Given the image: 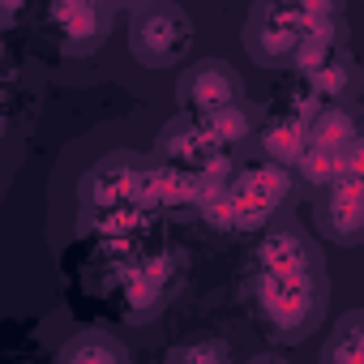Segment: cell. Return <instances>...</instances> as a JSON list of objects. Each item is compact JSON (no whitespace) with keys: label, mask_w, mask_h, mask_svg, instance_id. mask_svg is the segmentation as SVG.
Segmentation results:
<instances>
[{"label":"cell","mask_w":364,"mask_h":364,"mask_svg":"<svg viewBox=\"0 0 364 364\" xmlns=\"http://www.w3.org/2000/svg\"><path fill=\"white\" fill-rule=\"evenodd\" d=\"M52 22H56L60 48L73 52V56L90 52L107 35V9L90 5V0H56V5H52Z\"/></svg>","instance_id":"obj_9"},{"label":"cell","mask_w":364,"mask_h":364,"mask_svg":"<svg viewBox=\"0 0 364 364\" xmlns=\"http://www.w3.org/2000/svg\"><path fill=\"white\" fill-rule=\"evenodd\" d=\"M304 77H309V90H313L317 99H326V103H334V99L351 95V86H355V73H351V65H347L343 56H334V60L317 65V69H313V73H304Z\"/></svg>","instance_id":"obj_17"},{"label":"cell","mask_w":364,"mask_h":364,"mask_svg":"<svg viewBox=\"0 0 364 364\" xmlns=\"http://www.w3.org/2000/svg\"><path fill=\"white\" fill-rule=\"evenodd\" d=\"M141 206L133 202H116V206H103V210H86V223H95V232L103 236H129L133 228H141Z\"/></svg>","instance_id":"obj_20"},{"label":"cell","mask_w":364,"mask_h":364,"mask_svg":"<svg viewBox=\"0 0 364 364\" xmlns=\"http://www.w3.org/2000/svg\"><path fill=\"white\" fill-rule=\"evenodd\" d=\"M90 5H99V9H107V14H112V9L120 5V0H90Z\"/></svg>","instance_id":"obj_24"},{"label":"cell","mask_w":364,"mask_h":364,"mask_svg":"<svg viewBox=\"0 0 364 364\" xmlns=\"http://www.w3.org/2000/svg\"><path fill=\"white\" fill-rule=\"evenodd\" d=\"M193 43V22L185 9L167 5V0H159V5H146L133 22V56L146 65V69H167L176 65L180 56L189 52Z\"/></svg>","instance_id":"obj_3"},{"label":"cell","mask_w":364,"mask_h":364,"mask_svg":"<svg viewBox=\"0 0 364 364\" xmlns=\"http://www.w3.org/2000/svg\"><path fill=\"white\" fill-rule=\"evenodd\" d=\"M141 167V154H107L82 176V210H103L116 202H129L133 193V176Z\"/></svg>","instance_id":"obj_8"},{"label":"cell","mask_w":364,"mask_h":364,"mask_svg":"<svg viewBox=\"0 0 364 364\" xmlns=\"http://www.w3.org/2000/svg\"><path fill=\"white\" fill-rule=\"evenodd\" d=\"M257 270L266 274H283V279H321V262L313 253V245L300 236V232H287V228H274L257 240V253H253Z\"/></svg>","instance_id":"obj_7"},{"label":"cell","mask_w":364,"mask_h":364,"mask_svg":"<svg viewBox=\"0 0 364 364\" xmlns=\"http://www.w3.org/2000/svg\"><path fill=\"white\" fill-rule=\"evenodd\" d=\"M304 146H309V124H304L300 116L287 112V116H274V120L262 124V150H266V159L291 167Z\"/></svg>","instance_id":"obj_12"},{"label":"cell","mask_w":364,"mask_h":364,"mask_svg":"<svg viewBox=\"0 0 364 364\" xmlns=\"http://www.w3.org/2000/svg\"><path fill=\"white\" fill-rule=\"evenodd\" d=\"M159 206H167V210H176V206H198L193 171L171 167V163H159Z\"/></svg>","instance_id":"obj_19"},{"label":"cell","mask_w":364,"mask_h":364,"mask_svg":"<svg viewBox=\"0 0 364 364\" xmlns=\"http://www.w3.org/2000/svg\"><path fill=\"white\" fill-rule=\"evenodd\" d=\"M291 193V167L266 159L240 176L228 180V198L236 206V232H262L270 223V215L283 206V198Z\"/></svg>","instance_id":"obj_2"},{"label":"cell","mask_w":364,"mask_h":364,"mask_svg":"<svg viewBox=\"0 0 364 364\" xmlns=\"http://www.w3.org/2000/svg\"><path fill=\"white\" fill-rule=\"evenodd\" d=\"M321 232L338 245H360L364 240V180L360 176H334L321 206H317Z\"/></svg>","instance_id":"obj_6"},{"label":"cell","mask_w":364,"mask_h":364,"mask_svg":"<svg viewBox=\"0 0 364 364\" xmlns=\"http://www.w3.org/2000/svg\"><path fill=\"white\" fill-rule=\"evenodd\" d=\"M321 291H326V279H283L266 270H253V283H249L253 309L279 343H300L317 326Z\"/></svg>","instance_id":"obj_1"},{"label":"cell","mask_w":364,"mask_h":364,"mask_svg":"<svg viewBox=\"0 0 364 364\" xmlns=\"http://www.w3.org/2000/svg\"><path fill=\"white\" fill-rule=\"evenodd\" d=\"M232 355V347L223 338H202V343H180L167 351L171 364H223Z\"/></svg>","instance_id":"obj_21"},{"label":"cell","mask_w":364,"mask_h":364,"mask_svg":"<svg viewBox=\"0 0 364 364\" xmlns=\"http://www.w3.org/2000/svg\"><path fill=\"white\" fill-rule=\"evenodd\" d=\"M22 5H26V0H0V14H5V18H14Z\"/></svg>","instance_id":"obj_23"},{"label":"cell","mask_w":364,"mask_h":364,"mask_svg":"<svg viewBox=\"0 0 364 364\" xmlns=\"http://www.w3.org/2000/svg\"><path fill=\"white\" fill-rule=\"evenodd\" d=\"M210 154H219V146L206 137V129L198 124V116L180 112L163 137H159V163H171V167H185V171H198Z\"/></svg>","instance_id":"obj_10"},{"label":"cell","mask_w":364,"mask_h":364,"mask_svg":"<svg viewBox=\"0 0 364 364\" xmlns=\"http://www.w3.org/2000/svg\"><path fill=\"white\" fill-rule=\"evenodd\" d=\"M326 364H364V313L351 309L338 317V326L330 330L326 347H321Z\"/></svg>","instance_id":"obj_14"},{"label":"cell","mask_w":364,"mask_h":364,"mask_svg":"<svg viewBox=\"0 0 364 364\" xmlns=\"http://www.w3.org/2000/svg\"><path fill=\"white\" fill-rule=\"evenodd\" d=\"M129 5H146V0H129Z\"/></svg>","instance_id":"obj_25"},{"label":"cell","mask_w":364,"mask_h":364,"mask_svg":"<svg viewBox=\"0 0 364 364\" xmlns=\"http://www.w3.org/2000/svg\"><path fill=\"white\" fill-rule=\"evenodd\" d=\"M240 73L223 60H202L193 69L180 73L176 82V99H180V112H189V116H202V112H215L232 99H240Z\"/></svg>","instance_id":"obj_5"},{"label":"cell","mask_w":364,"mask_h":364,"mask_svg":"<svg viewBox=\"0 0 364 364\" xmlns=\"http://www.w3.org/2000/svg\"><path fill=\"white\" fill-rule=\"evenodd\" d=\"M291 167L300 171V180H304L309 189H326L330 180L338 176V150H326V146H313V141H309Z\"/></svg>","instance_id":"obj_18"},{"label":"cell","mask_w":364,"mask_h":364,"mask_svg":"<svg viewBox=\"0 0 364 364\" xmlns=\"http://www.w3.org/2000/svg\"><path fill=\"white\" fill-rule=\"evenodd\" d=\"M309 141L326 146V150H343L347 141H355V116L338 103H321L309 116Z\"/></svg>","instance_id":"obj_15"},{"label":"cell","mask_w":364,"mask_h":364,"mask_svg":"<svg viewBox=\"0 0 364 364\" xmlns=\"http://www.w3.org/2000/svg\"><path fill=\"white\" fill-rule=\"evenodd\" d=\"M296 9L304 22H330V18H343V5L338 0H296Z\"/></svg>","instance_id":"obj_22"},{"label":"cell","mask_w":364,"mask_h":364,"mask_svg":"<svg viewBox=\"0 0 364 364\" xmlns=\"http://www.w3.org/2000/svg\"><path fill=\"white\" fill-rule=\"evenodd\" d=\"M60 360L65 364H124L129 360V347L116 343L103 330H82V334H73L60 347Z\"/></svg>","instance_id":"obj_13"},{"label":"cell","mask_w":364,"mask_h":364,"mask_svg":"<svg viewBox=\"0 0 364 364\" xmlns=\"http://www.w3.org/2000/svg\"><path fill=\"white\" fill-rule=\"evenodd\" d=\"M198 124L206 129V137H210L219 150H236L240 141H249V137L257 133L253 112L245 107V99H232V103H223V107H215V112H202Z\"/></svg>","instance_id":"obj_11"},{"label":"cell","mask_w":364,"mask_h":364,"mask_svg":"<svg viewBox=\"0 0 364 364\" xmlns=\"http://www.w3.org/2000/svg\"><path fill=\"white\" fill-rule=\"evenodd\" d=\"M163 300H167V287L163 283H154L146 270H133L129 274V283H124V317L129 321H150L163 309Z\"/></svg>","instance_id":"obj_16"},{"label":"cell","mask_w":364,"mask_h":364,"mask_svg":"<svg viewBox=\"0 0 364 364\" xmlns=\"http://www.w3.org/2000/svg\"><path fill=\"white\" fill-rule=\"evenodd\" d=\"M304 18L296 9V0H262V5L249 14V26H245V48L257 65H291L296 56V43L304 35Z\"/></svg>","instance_id":"obj_4"}]
</instances>
